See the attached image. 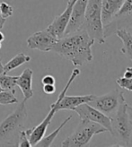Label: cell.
I'll use <instances>...</instances> for the list:
<instances>
[{
    "label": "cell",
    "mask_w": 132,
    "mask_h": 147,
    "mask_svg": "<svg viewBox=\"0 0 132 147\" xmlns=\"http://www.w3.org/2000/svg\"><path fill=\"white\" fill-rule=\"evenodd\" d=\"M76 2L75 1H70L68 2L67 7L64 10V12L62 13H60V16H58L54 18L53 22L51 23L47 29L52 33L57 39H60L64 36L66 28H67L68 22L70 19V16H71V11H72V7L73 5Z\"/></svg>",
    "instance_id": "7c38bea8"
},
{
    "label": "cell",
    "mask_w": 132,
    "mask_h": 147,
    "mask_svg": "<svg viewBox=\"0 0 132 147\" xmlns=\"http://www.w3.org/2000/svg\"><path fill=\"white\" fill-rule=\"evenodd\" d=\"M2 91H4V90L2 89V87H1V86H0V92H2Z\"/></svg>",
    "instance_id": "4dcf8cb0"
},
{
    "label": "cell",
    "mask_w": 132,
    "mask_h": 147,
    "mask_svg": "<svg viewBox=\"0 0 132 147\" xmlns=\"http://www.w3.org/2000/svg\"><path fill=\"white\" fill-rule=\"evenodd\" d=\"M94 41L105 43L104 24L102 21V0H88L84 24L81 27Z\"/></svg>",
    "instance_id": "277c9868"
},
{
    "label": "cell",
    "mask_w": 132,
    "mask_h": 147,
    "mask_svg": "<svg viewBox=\"0 0 132 147\" xmlns=\"http://www.w3.org/2000/svg\"><path fill=\"white\" fill-rule=\"evenodd\" d=\"M80 75V69L77 67H75L73 69L71 75L69 76V79L68 80L63 90L60 93L57 99V109L58 111L60 110H74V109L83 103H89L91 102L95 95L93 94H88V95H73V96H68L66 95L69 87L71 86L72 83L74 82L75 79Z\"/></svg>",
    "instance_id": "8992f818"
},
{
    "label": "cell",
    "mask_w": 132,
    "mask_h": 147,
    "mask_svg": "<svg viewBox=\"0 0 132 147\" xmlns=\"http://www.w3.org/2000/svg\"><path fill=\"white\" fill-rule=\"evenodd\" d=\"M116 84L120 87L126 89L127 91L132 92V79H129L126 77H120L116 80Z\"/></svg>",
    "instance_id": "7402d4cb"
},
{
    "label": "cell",
    "mask_w": 132,
    "mask_h": 147,
    "mask_svg": "<svg viewBox=\"0 0 132 147\" xmlns=\"http://www.w3.org/2000/svg\"><path fill=\"white\" fill-rule=\"evenodd\" d=\"M14 13V8L13 6L10 5L8 3H6L5 1L1 2V7H0V16L3 18L7 19L13 16Z\"/></svg>",
    "instance_id": "ffe728a7"
},
{
    "label": "cell",
    "mask_w": 132,
    "mask_h": 147,
    "mask_svg": "<svg viewBox=\"0 0 132 147\" xmlns=\"http://www.w3.org/2000/svg\"><path fill=\"white\" fill-rule=\"evenodd\" d=\"M31 59L32 57L29 55H26L24 53H18L13 58H11L6 64L4 65V73L7 74L8 72H11L12 70L19 67L20 65H24L27 62H30Z\"/></svg>",
    "instance_id": "2e32d148"
},
{
    "label": "cell",
    "mask_w": 132,
    "mask_h": 147,
    "mask_svg": "<svg viewBox=\"0 0 132 147\" xmlns=\"http://www.w3.org/2000/svg\"><path fill=\"white\" fill-rule=\"evenodd\" d=\"M42 91L46 94H53L56 92V86L55 84H43L42 86Z\"/></svg>",
    "instance_id": "cb8c5ba5"
},
{
    "label": "cell",
    "mask_w": 132,
    "mask_h": 147,
    "mask_svg": "<svg viewBox=\"0 0 132 147\" xmlns=\"http://www.w3.org/2000/svg\"><path fill=\"white\" fill-rule=\"evenodd\" d=\"M18 76H8L6 74H2L0 75V86L2 87L4 91H9L16 93V81Z\"/></svg>",
    "instance_id": "ac0fdd59"
},
{
    "label": "cell",
    "mask_w": 132,
    "mask_h": 147,
    "mask_svg": "<svg viewBox=\"0 0 132 147\" xmlns=\"http://www.w3.org/2000/svg\"><path fill=\"white\" fill-rule=\"evenodd\" d=\"M4 40H5V35L1 31H0V42H2Z\"/></svg>",
    "instance_id": "f1b7e54d"
},
{
    "label": "cell",
    "mask_w": 132,
    "mask_h": 147,
    "mask_svg": "<svg viewBox=\"0 0 132 147\" xmlns=\"http://www.w3.org/2000/svg\"><path fill=\"white\" fill-rule=\"evenodd\" d=\"M87 1L88 0H76V2L72 7L70 19L67 28H66L64 36L76 32L83 26L85 22Z\"/></svg>",
    "instance_id": "8fae6325"
},
{
    "label": "cell",
    "mask_w": 132,
    "mask_h": 147,
    "mask_svg": "<svg viewBox=\"0 0 132 147\" xmlns=\"http://www.w3.org/2000/svg\"><path fill=\"white\" fill-rule=\"evenodd\" d=\"M128 30H129V31L130 32V33L132 34V28H128Z\"/></svg>",
    "instance_id": "f546056e"
},
{
    "label": "cell",
    "mask_w": 132,
    "mask_h": 147,
    "mask_svg": "<svg viewBox=\"0 0 132 147\" xmlns=\"http://www.w3.org/2000/svg\"><path fill=\"white\" fill-rule=\"evenodd\" d=\"M70 1H75V0H68V2H70Z\"/></svg>",
    "instance_id": "d6a6232c"
},
{
    "label": "cell",
    "mask_w": 132,
    "mask_h": 147,
    "mask_svg": "<svg viewBox=\"0 0 132 147\" xmlns=\"http://www.w3.org/2000/svg\"><path fill=\"white\" fill-rule=\"evenodd\" d=\"M121 40L123 46L120 49V52L125 55L128 58L132 60V34L128 29H119L115 33Z\"/></svg>",
    "instance_id": "9a60e30c"
},
{
    "label": "cell",
    "mask_w": 132,
    "mask_h": 147,
    "mask_svg": "<svg viewBox=\"0 0 132 147\" xmlns=\"http://www.w3.org/2000/svg\"><path fill=\"white\" fill-rule=\"evenodd\" d=\"M75 111L80 117V119L89 120L95 122L107 129L108 132L111 131V119L100 110L91 106L89 103H83L74 109Z\"/></svg>",
    "instance_id": "9c48e42d"
},
{
    "label": "cell",
    "mask_w": 132,
    "mask_h": 147,
    "mask_svg": "<svg viewBox=\"0 0 132 147\" xmlns=\"http://www.w3.org/2000/svg\"><path fill=\"white\" fill-rule=\"evenodd\" d=\"M14 103H18L16 93L9 91L0 92V105H9Z\"/></svg>",
    "instance_id": "d6986e66"
},
{
    "label": "cell",
    "mask_w": 132,
    "mask_h": 147,
    "mask_svg": "<svg viewBox=\"0 0 132 147\" xmlns=\"http://www.w3.org/2000/svg\"><path fill=\"white\" fill-rule=\"evenodd\" d=\"M127 112L129 117V120L132 122V106H129V104L127 105Z\"/></svg>",
    "instance_id": "484cf974"
},
{
    "label": "cell",
    "mask_w": 132,
    "mask_h": 147,
    "mask_svg": "<svg viewBox=\"0 0 132 147\" xmlns=\"http://www.w3.org/2000/svg\"><path fill=\"white\" fill-rule=\"evenodd\" d=\"M124 100V93L116 89L101 96H95L89 104L106 116L111 117L118 109Z\"/></svg>",
    "instance_id": "ba28073f"
},
{
    "label": "cell",
    "mask_w": 132,
    "mask_h": 147,
    "mask_svg": "<svg viewBox=\"0 0 132 147\" xmlns=\"http://www.w3.org/2000/svg\"><path fill=\"white\" fill-rule=\"evenodd\" d=\"M1 48H2V44H1V42H0V49H1Z\"/></svg>",
    "instance_id": "1f68e13d"
},
{
    "label": "cell",
    "mask_w": 132,
    "mask_h": 147,
    "mask_svg": "<svg viewBox=\"0 0 132 147\" xmlns=\"http://www.w3.org/2000/svg\"><path fill=\"white\" fill-rule=\"evenodd\" d=\"M123 76L129 79H132V67H127L126 71L124 72Z\"/></svg>",
    "instance_id": "d4e9b609"
},
{
    "label": "cell",
    "mask_w": 132,
    "mask_h": 147,
    "mask_svg": "<svg viewBox=\"0 0 132 147\" xmlns=\"http://www.w3.org/2000/svg\"><path fill=\"white\" fill-rule=\"evenodd\" d=\"M32 76L33 71L31 68H26L23 73L18 76L16 81V85L20 88V90L24 95V100L25 102L32 98L33 91H32Z\"/></svg>",
    "instance_id": "4fadbf2b"
},
{
    "label": "cell",
    "mask_w": 132,
    "mask_h": 147,
    "mask_svg": "<svg viewBox=\"0 0 132 147\" xmlns=\"http://www.w3.org/2000/svg\"><path fill=\"white\" fill-rule=\"evenodd\" d=\"M94 42L85 29L80 28L76 32L58 39L50 51L69 60L77 67L93 60L92 46Z\"/></svg>",
    "instance_id": "6da1fadb"
},
{
    "label": "cell",
    "mask_w": 132,
    "mask_h": 147,
    "mask_svg": "<svg viewBox=\"0 0 132 147\" xmlns=\"http://www.w3.org/2000/svg\"><path fill=\"white\" fill-rule=\"evenodd\" d=\"M129 28H132V25H131V26H130V27H129Z\"/></svg>",
    "instance_id": "e575fe53"
},
{
    "label": "cell",
    "mask_w": 132,
    "mask_h": 147,
    "mask_svg": "<svg viewBox=\"0 0 132 147\" xmlns=\"http://www.w3.org/2000/svg\"><path fill=\"white\" fill-rule=\"evenodd\" d=\"M5 21H6V19L3 18L1 16H0V31L3 29V27H4L5 24Z\"/></svg>",
    "instance_id": "4316f807"
},
{
    "label": "cell",
    "mask_w": 132,
    "mask_h": 147,
    "mask_svg": "<svg viewBox=\"0 0 132 147\" xmlns=\"http://www.w3.org/2000/svg\"><path fill=\"white\" fill-rule=\"evenodd\" d=\"M16 146L18 147H31L29 137L26 133V130H21L18 134V142L16 144Z\"/></svg>",
    "instance_id": "44dd1931"
},
{
    "label": "cell",
    "mask_w": 132,
    "mask_h": 147,
    "mask_svg": "<svg viewBox=\"0 0 132 147\" xmlns=\"http://www.w3.org/2000/svg\"><path fill=\"white\" fill-rule=\"evenodd\" d=\"M124 0H102V21L104 26L108 24L119 12Z\"/></svg>",
    "instance_id": "5bb4252c"
},
{
    "label": "cell",
    "mask_w": 132,
    "mask_h": 147,
    "mask_svg": "<svg viewBox=\"0 0 132 147\" xmlns=\"http://www.w3.org/2000/svg\"><path fill=\"white\" fill-rule=\"evenodd\" d=\"M28 119L25 101L23 100L14 111L0 122V145H13L14 138L18 136Z\"/></svg>",
    "instance_id": "7a4b0ae2"
},
{
    "label": "cell",
    "mask_w": 132,
    "mask_h": 147,
    "mask_svg": "<svg viewBox=\"0 0 132 147\" xmlns=\"http://www.w3.org/2000/svg\"><path fill=\"white\" fill-rule=\"evenodd\" d=\"M128 103L124 100L111 119V135L118 141V144L112 146H129L132 134V122L127 112Z\"/></svg>",
    "instance_id": "3957f363"
},
{
    "label": "cell",
    "mask_w": 132,
    "mask_h": 147,
    "mask_svg": "<svg viewBox=\"0 0 132 147\" xmlns=\"http://www.w3.org/2000/svg\"><path fill=\"white\" fill-rule=\"evenodd\" d=\"M107 132L101 125L89 120L81 119L76 130L61 143L63 147H83L86 146L93 136Z\"/></svg>",
    "instance_id": "5b68a950"
},
{
    "label": "cell",
    "mask_w": 132,
    "mask_h": 147,
    "mask_svg": "<svg viewBox=\"0 0 132 147\" xmlns=\"http://www.w3.org/2000/svg\"><path fill=\"white\" fill-rule=\"evenodd\" d=\"M58 39L51 33L48 29L39 31L28 37L27 46L31 49H37L41 52H49Z\"/></svg>",
    "instance_id": "30bf717a"
},
{
    "label": "cell",
    "mask_w": 132,
    "mask_h": 147,
    "mask_svg": "<svg viewBox=\"0 0 132 147\" xmlns=\"http://www.w3.org/2000/svg\"><path fill=\"white\" fill-rule=\"evenodd\" d=\"M4 74V65L1 62V59H0V75Z\"/></svg>",
    "instance_id": "83f0119b"
},
{
    "label": "cell",
    "mask_w": 132,
    "mask_h": 147,
    "mask_svg": "<svg viewBox=\"0 0 132 147\" xmlns=\"http://www.w3.org/2000/svg\"><path fill=\"white\" fill-rule=\"evenodd\" d=\"M0 7H1V1H0Z\"/></svg>",
    "instance_id": "836d02e7"
},
{
    "label": "cell",
    "mask_w": 132,
    "mask_h": 147,
    "mask_svg": "<svg viewBox=\"0 0 132 147\" xmlns=\"http://www.w3.org/2000/svg\"><path fill=\"white\" fill-rule=\"evenodd\" d=\"M71 119H72V116H68L67 119H66L60 126H58V127H57L53 132H51V133L49 135V136H45V137H42L41 140L36 144V145L35 146H39V147H49V146H51V144H53V142H54V140L56 139V137L58 136V135L60 134V132L61 131V129L67 125L70 120H71Z\"/></svg>",
    "instance_id": "e0dca14e"
},
{
    "label": "cell",
    "mask_w": 132,
    "mask_h": 147,
    "mask_svg": "<svg viewBox=\"0 0 132 147\" xmlns=\"http://www.w3.org/2000/svg\"><path fill=\"white\" fill-rule=\"evenodd\" d=\"M132 25V0H124L119 12L111 22L104 26L105 39L112 36L119 29H128Z\"/></svg>",
    "instance_id": "52a82bcc"
},
{
    "label": "cell",
    "mask_w": 132,
    "mask_h": 147,
    "mask_svg": "<svg viewBox=\"0 0 132 147\" xmlns=\"http://www.w3.org/2000/svg\"><path fill=\"white\" fill-rule=\"evenodd\" d=\"M41 84H42V85L43 84H55L56 79L53 76H51V75L44 76L41 78Z\"/></svg>",
    "instance_id": "603a6c76"
}]
</instances>
